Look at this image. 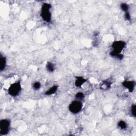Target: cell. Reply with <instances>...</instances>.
I'll list each match as a JSON object with an SVG mask.
<instances>
[{"label":"cell","instance_id":"12","mask_svg":"<svg viewBox=\"0 0 136 136\" xmlns=\"http://www.w3.org/2000/svg\"><path fill=\"white\" fill-rule=\"evenodd\" d=\"M117 126L119 127V128L122 130H125L127 128V124L124 121L120 120L118 122Z\"/></svg>","mask_w":136,"mask_h":136},{"label":"cell","instance_id":"15","mask_svg":"<svg viewBox=\"0 0 136 136\" xmlns=\"http://www.w3.org/2000/svg\"><path fill=\"white\" fill-rule=\"evenodd\" d=\"M33 89L35 90H39L41 87V83L39 81H36L33 83L32 85Z\"/></svg>","mask_w":136,"mask_h":136},{"label":"cell","instance_id":"10","mask_svg":"<svg viewBox=\"0 0 136 136\" xmlns=\"http://www.w3.org/2000/svg\"><path fill=\"white\" fill-rule=\"evenodd\" d=\"M46 68L47 70L49 72H53L55 70V65L50 62H48L46 63Z\"/></svg>","mask_w":136,"mask_h":136},{"label":"cell","instance_id":"14","mask_svg":"<svg viewBox=\"0 0 136 136\" xmlns=\"http://www.w3.org/2000/svg\"><path fill=\"white\" fill-rule=\"evenodd\" d=\"M120 8L121 9L124 11L125 13L129 12V5L126 3H122L120 4Z\"/></svg>","mask_w":136,"mask_h":136},{"label":"cell","instance_id":"9","mask_svg":"<svg viewBox=\"0 0 136 136\" xmlns=\"http://www.w3.org/2000/svg\"><path fill=\"white\" fill-rule=\"evenodd\" d=\"M7 66V59L5 56H2V55L0 57V70L3 71L5 69Z\"/></svg>","mask_w":136,"mask_h":136},{"label":"cell","instance_id":"1","mask_svg":"<svg viewBox=\"0 0 136 136\" xmlns=\"http://www.w3.org/2000/svg\"><path fill=\"white\" fill-rule=\"evenodd\" d=\"M126 46V43L124 41H116L114 42L112 44L113 50L110 53V55L118 60H122L123 58V55L122 54V52Z\"/></svg>","mask_w":136,"mask_h":136},{"label":"cell","instance_id":"16","mask_svg":"<svg viewBox=\"0 0 136 136\" xmlns=\"http://www.w3.org/2000/svg\"><path fill=\"white\" fill-rule=\"evenodd\" d=\"M136 105L135 104H133L131 105V108H130V112H131V114L132 115V116H133L134 117H136Z\"/></svg>","mask_w":136,"mask_h":136},{"label":"cell","instance_id":"11","mask_svg":"<svg viewBox=\"0 0 136 136\" xmlns=\"http://www.w3.org/2000/svg\"><path fill=\"white\" fill-rule=\"evenodd\" d=\"M112 82L109 81H104L100 85V88L104 90H108L111 88Z\"/></svg>","mask_w":136,"mask_h":136},{"label":"cell","instance_id":"6","mask_svg":"<svg viewBox=\"0 0 136 136\" xmlns=\"http://www.w3.org/2000/svg\"><path fill=\"white\" fill-rule=\"evenodd\" d=\"M123 87L128 90L130 93H132L134 89L135 86V82L134 81L125 80L122 83Z\"/></svg>","mask_w":136,"mask_h":136},{"label":"cell","instance_id":"17","mask_svg":"<svg viewBox=\"0 0 136 136\" xmlns=\"http://www.w3.org/2000/svg\"><path fill=\"white\" fill-rule=\"evenodd\" d=\"M124 18L128 21H130L131 20V15H130L129 12H127L125 13V14H124Z\"/></svg>","mask_w":136,"mask_h":136},{"label":"cell","instance_id":"13","mask_svg":"<svg viewBox=\"0 0 136 136\" xmlns=\"http://www.w3.org/2000/svg\"><path fill=\"white\" fill-rule=\"evenodd\" d=\"M75 97L76 100L81 101L84 99V95L82 92H78L76 94Z\"/></svg>","mask_w":136,"mask_h":136},{"label":"cell","instance_id":"3","mask_svg":"<svg viewBox=\"0 0 136 136\" xmlns=\"http://www.w3.org/2000/svg\"><path fill=\"white\" fill-rule=\"evenodd\" d=\"M22 90L21 82L16 81L12 83L8 88V94L12 97H16L18 96Z\"/></svg>","mask_w":136,"mask_h":136},{"label":"cell","instance_id":"7","mask_svg":"<svg viewBox=\"0 0 136 136\" xmlns=\"http://www.w3.org/2000/svg\"><path fill=\"white\" fill-rule=\"evenodd\" d=\"M86 82H87V79H85L83 77L81 76L76 77L75 82V86L78 88L81 87L82 85Z\"/></svg>","mask_w":136,"mask_h":136},{"label":"cell","instance_id":"5","mask_svg":"<svg viewBox=\"0 0 136 136\" xmlns=\"http://www.w3.org/2000/svg\"><path fill=\"white\" fill-rule=\"evenodd\" d=\"M11 122L8 119H2L0 121V135H7L10 131Z\"/></svg>","mask_w":136,"mask_h":136},{"label":"cell","instance_id":"4","mask_svg":"<svg viewBox=\"0 0 136 136\" xmlns=\"http://www.w3.org/2000/svg\"><path fill=\"white\" fill-rule=\"evenodd\" d=\"M83 105L81 101L75 100L72 101L69 105V111L75 114L79 113L82 109Z\"/></svg>","mask_w":136,"mask_h":136},{"label":"cell","instance_id":"8","mask_svg":"<svg viewBox=\"0 0 136 136\" xmlns=\"http://www.w3.org/2000/svg\"><path fill=\"white\" fill-rule=\"evenodd\" d=\"M59 87L57 85H54L52 87H50L47 91L45 92V95L46 96H50L55 94L58 90Z\"/></svg>","mask_w":136,"mask_h":136},{"label":"cell","instance_id":"2","mask_svg":"<svg viewBox=\"0 0 136 136\" xmlns=\"http://www.w3.org/2000/svg\"><path fill=\"white\" fill-rule=\"evenodd\" d=\"M51 5L47 3L43 4L41 9V16L42 19L46 22L49 23L52 20V13L50 12Z\"/></svg>","mask_w":136,"mask_h":136}]
</instances>
